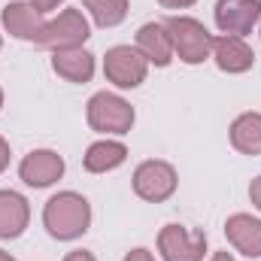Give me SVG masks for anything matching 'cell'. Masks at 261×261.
<instances>
[{
  "instance_id": "7",
  "label": "cell",
  "mask_w": 261,
  "mask_h": 261,
  "mask_svg": "<svg viewBox=\"0 0 261 261\" xmlns=\"http://www.w3.org/2000/svg\"><path fill=\"white\" fill-rule=\"evenodd\" d=\"M164 261H200L206 249V234L203 231H189L182 225H164L158 237Z\"/></svg>"
},
{
  "instance_id": "5",
  "label": "cell",
  "mask_w": 261,
  "mask_h": 261,
  "mask_svg": "<svg viewBox=\"0 0 261 261\" xmlns=\"http://www.w3.org/2000/svg\"><path fill=\"white\" fill-rule=\"evenodd\" d=\"M134 192L143 200L161 203L176 192V170L167 161H146L134 173Z\"/></svg>"
},
{
  "instance_id": "9",
  "label": "cell",
  "mask_w": 261,
  "mask_h": 261,
  "mask_svg": "<svg viewBox=\"0 0 261 261\" xmlns=\"http://www.w3.org/2000/svg\"><path fill=\"white\" fill-rule=\"evenodd\" d=\"M18 173H21V179H24L31 189H46V186H52L55 179H61V173H64V158H61L58 152H52V149H37V152H31V155L21 161Z\"/></svg>"
},
{
  "instance_id": "2",
  "label": "cell",
  "mask_w": 261,
  "mask_h": 261,
  "mask_svg": "<svg viewBox=\"0 0 261 261\" xmlns=\"http://www.w3.org/2000/svg\"><path fill=\"white\" fill-rule=\"evenodd\" d=\"M164 24H167V31H170L173 52L179 55V61H186V64H200V61L213 52V37L206 34V28H203L197 18L170 15Z\"/></svg>"
},
{
  "instance_id": "16",
  "label": "cell",
  "mask_w": 261,
  "mask_h": 261,
  "mask_svg": "<svg viewBox=\"0 0 261 261\" xmlns=\"http://www.w3.org/2000/svg\"><path fill=\"white\" fill-rule=\"evenodd\" d=\"M128 158V149L116 140H100L94 146H88L85 152V170L91 173H107V170H116L122 161Z\"/></svg>"
},
{
  "instance_id": "6",
  "label": "cell",
  "mask_w": 261,
  "mask_h": 261,
  "mask_svg": "<svg viewBox=\"0 0 261 261\" xmlns=\"http://www.w3.org/2000/svg\"><path fill=\"white\" fill-rule=\"evenodd\" d=\"M146 67H149V61H146L137 49H130V46H116V49H110L107 58H103V73H107V79H110L113 85H119V88H137V85L146 79Z\"/></svg>"
},
{
  "instance_id": "24",
  "label": "cell",
  "mask_w": 261,
  "mask_h": 261,
  "mask_svg": "<svg viewBox=\"0 0 261 261\" xmlns=\"http://www.w3.org/2000/svg\"><path fill=\"white\" fill-rule=\"evenodd\" d=\"M64 261H94V255H91V252H85V249H76V252H70Z\"/></svg>"
},
{
  "instance_id": "22",
  "label": "cell",
  "mask_w": 261,
  "mask_h": 261,
  "mask_svg": "<svg viewBox=\"0 0 261 261\" xmlns=\"http://www.w3.org/2000/svg\"><path fill=\"white\" fill-rule=\"evenodd\" d=\"M161 6H167V9H186V6H192L195 0H158Z\"/></svg>"
},
{
  "instance_id": "19",
  "label": "cell",
  "mask_w": 261,
  "mask_h": 261,
  "mask_svg": "<svg viewBox=\"0 0 261 261\" xmlns=\"http://www.w3.org/2000/svg\"><path fill=\"white\" fill-rule=\"evenodd\" d=\"M31 3H34V9H37V12H49V9H55L61 0H31Z\"/></svg>"
},
{
  "instance_id": "1",
  "label": "cell",
  "mask_w": 261,
  "mask_h": 261,
  "mask_svg": "<svg viewBox=\"0 0 261 261\" xmlns=\"http://www.w3.org/2000/svg\"><path fill=\"white\" fill-rule=\"evenodd\" d=\"M43 222H46V228H49L52 237H58V240H73V237H79V234L88 231L91 206H88L85 197L76 195V192H61V195H55L46 203Z\"/></svg>"
},
{
  "instance_id": "13",
  "label": "cell",
  "mask_w": 261,
  "mask_h": 261,
  "mask_svg": "<svg viewBox=\"0 0 261 261\" xmlns=\"http://www.w3.org/2000/svg\"><path fill=\"white\" fill-rule=\"evenodd\" d=\"M225 234H228V240H231L243 255H249V258H261V222L258 219L237 213V216L228 219Z\"/></svg>"
},
{
  "instance_id": "23",
  "label": "cell",
  "mask_w": 261,
  "mask_h": 261,
  "mask_svg": "<svg viewBox=\"0 0 261 261\" xmlns=\"http://www.w3.org/2000/svg\"><path fill=\"white\" fill-rule=\"evenodd\" d=\"M6 164H9V146H6V140L0 137V173L6 170Z\"/></svg>"
},
{
  "instance_id": "11",
  "label": "cell",
  "mask_w": 261,
  "mask_h": 261,
  "mask_svg": "<svg viewBox=\"0 0 261 261\" xmlns=\"http://www.w3.org/2000/svg\"><path fill=\"white\" fill-rule=\"evenodd\" d=\"M213 58L225 73H246L255 64V52L243 43V37H231V34L213 40Z\"/></svg>"
},
{
  "instance_id": "8",
  "label": "cell",
  "mask_w": 261,
  "mask_h": 261,
  "mask_svg": "<svg viewBox=\"0 0 261 261\" xmlns=\"http://www.w3.org/2000/svg\"><path fill=\"white\" fill-rule=\"evenodd\" d=\"M261 18V0H219L216 3V24L222 34L243 37Z\"/></svg>"
},
{
  "instance_id": "18",
  "label": "cell",
  "mask_w": 261,
  "mask_h": 261,
  "mask_svg": "<svg viewBox=\"0 0 261 261\" xmlns=\"http://www.w3.org/2000/svg\"><path fill=\"white\" fill-rule=\"evenodd\" d=\"M100 28H113L128 15V0H82Z\"/></svg>"
},
{
  "instance_id": "3",
  "label": "cell",
  "mask_w": 261,
  "mask_h": 261,
  "mask_svg": "<svg viewBox=\"0 0 261 261\" xmlns=\"http://www.w3.org/2000/svg\"><path fill=\"white\" fill-rule=\"evenodd\" d=\"M88 125L103 134H128L134 125V110L119 94L100 91L88 100Z\"/></svg>"
},
{
  "instance_id": "25",
  "label": "cell",
  "mask_w": 261,
  "mask_h": 261,
  "mask_svg": "<svg viewBox=\"0 0 261 261\" xmlns=\"http://www.w3.org/2000/svg\"><path fill=\"white\" fill-rule=\"evenodd\" d=\"M213 261H234V258H231L228 252H216V258H213Z\"/></svg>"
},
{
  "instance_id": "14",
  "label": "cell",
  "mask_w": 261,
  "mask_h": 261,
  "mask_svg": "<svg viewBox=\"0 0 261 261\" xmlns=\"http://www.w3.org/2000/svg\"><path fill=\"white\" fill-rule=\"evenodd\" d=\"M28 219H31V210H28V200L15 192H0V237H18L24 228H28Z\"/></svg>"
},
{
  "instance_id": "12",
  "label": "cell",
  "mask_w": 261,
  "mask_h": 261,
  "mask_svg": "<svg viewBox=\"0 0 261 261\" xmlns=\"http://www.w3.org/2000/svg\"><path fill=\"white\" fill-rule=\"evenodd\" d=\"M3 24L18 40H40V34L46 28L43 12H37L34 3H9L3 9Z\"/></svg>"
},
{
  "instance_id": "21",
  "label": "cell",
  "mask_w": 261,
  "mask_h": 261,
  "mask_svg": "<svg viewBox=\"0 0 261 261\" xmlns=\"http://www.w3.org/2000/svg\"><path fill=\"white\" fill-rule=\"evenodd\" d=\"M249 197H252V203L261 210V176L252 182V186H249Z\"/></svg>"
},
{
  "instance_id": "15",
  "label": "cell",
  "mask_w": 261,
  "mask_h": 261,
  "mask_svg": "<svg viewBox=\"0 0 261 261\" xmlns=\"http://www.w3.org/2000/svg\"><path fill=\"white\" fill-rule=\"evenodd\" d=\"M52 67L58 76H64L67 82H88L91 73H94V58L79 46V49H58Z\"/></svg>"
},
{
  "instance_id": "17",
  "label": "cell",
  "mask_w": 261,
  "mask_h": 261,
  "mask_svg": "<svg viewBox=\"0 0 261 261\" xmlns=\"http://www.w3.org/2000/svg\"><path fill=\"white\" fill-rule=\"evenodd\" d=\"M231 143L243 155H261V116L258 113H243L231 125Z\"/></svg>"
},
{
  "instance_id": "20",
  "label": "cell",
  "mask_w": 261,
  "mask_h": 261,
  "mask_svg": "<svg viewBox=\"0 0 261 261\" xmlns=\"http://www.w3.org/2000/svg\"><path fill=\"white\" fill-rule=\"evenodd\" d=\"M125 261H155V258H152L149 249H134V252H128V258Z\"/></svg>"
},
{
  "instance_id": "26",
  "label": "cell",
  "mask_w": 261,
  "mask_h": 261,
  "mask_svg": "<svg viewBox=\"0 0 261 261\" xmlns=\"http://www.w3.org/2000/svg\"><path fill=\"white\" fill-rule=\"evenodd\" d=\"M0 261H15V258H9V255H6V252L0 249Z\"/></svg>"
},
{
  "instance_id": "10",
  "label": "cell",
  "mask_w": 261,
  "mask_h": 261,
  "mask_svg": "<svg viewBox=\"0 0 261 261\" xmlns=\"http://www.w3.org/2000/svg\"><path fill=\"white\" fill-rule=\"evenodd\" d=\"M137 52L155 67H167L173 58V40L164 21H149L137 31Z\"/></svg>"
},
{
  "instance_id": "27",
  "label": "cell",
  "mask_w": 261,
  "mask_h": 261,
  "mask_svg": "<svg viewBox=\"0 0 261 261\" xmlns=\"http://www.w3.org/2000/svg\"><path fill=\"white\" fill-rule=\"evenodd\" d=\"M0 107H3V91H0Z\"/></svg>"
},
{
  "instance_id": "4",
  "label": "cell",
  "mask_w": 261,
  "mask_h": 261,
  "mask_svg": "<svg viewBox=\"0 0 261 261\" xmlns=\"http://www.w3.org/2000/svg\"><path fill=\"white\" fill-rule=\"evenodd\" d=\"M88 40V21L82 18L79 9H64L55 21H49L40 34V46H49V49H79L82 43Z\"/></svg>"
}]
</instances>
